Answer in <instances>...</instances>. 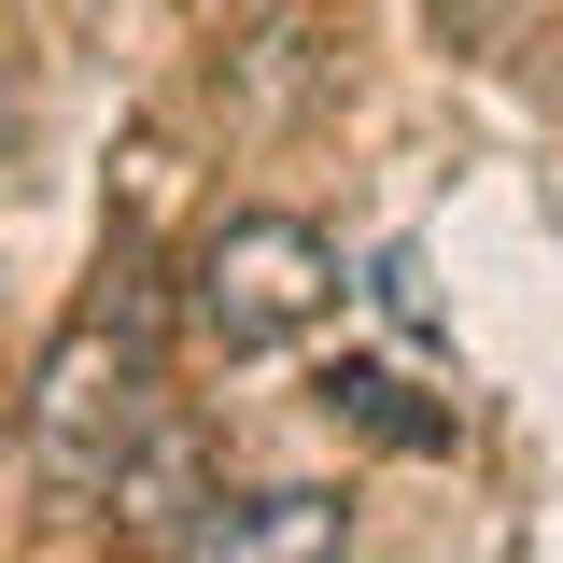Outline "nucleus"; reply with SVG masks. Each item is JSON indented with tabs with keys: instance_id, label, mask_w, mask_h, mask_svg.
<instances>
[{
	"instance_id": "nucleus-1",
	"label": "nucleus",
	"mask_w": 563,
	"mask_h": 563,
	"mask_svg": "<svg viewBox=\"0 0 563 563\" xmlns=\"http://www.w3.org/2000/svg\"><path fill=\"white\" fill-rule=\"evenodd\" d=\"M141 437H155V366H141V324L113 310H85L57 352H43V380H29V465L57 493H113Z\"/></svg>"
},
{
	"instance_id": "nucleus-2",
	"label": "nucleus",
	"mask_w": 563,
	"mask_h": 563,
	"mask_svg": "<svg viewBox=\"0 0 563 563\" xmlns=\"http://www.w3.org/2000/svg\"><path fill=\"white\" fill-rule=\"evenodd\" d=\"M324 296H339V254H324L296 211H225L198 240V268H184V310H198L211 352H282Z\"/></svg>"
},
{
	"instance_id": "nucleus-3",
	"label": "nucleus",
	"mask_w": 563,
	"mask_h": 563,
	"mask_svg": "<svg viewBox=\"0 0 563 563\" xmlns=\"http://www.w3.org/2000/svg\"><path fill=\"white\" fill-rule=\"evenodd\" d=\"M169 550H184V563H339V550H352V493H324V479L211 493Z\"/></svg>"
},
{
	"instance_id": "nucleus-4",
	"label": "nucleus",
	"mask_w": 563,
	"mask_h": 563,
	"mask_svg": "<svg viewBox=\"0 0 563 563\" xmlns=\"http://www.w3.org/2000/svg\"><path fill=\"white\" fill-rule=\"evenodd\" d=\"M113 507H128L141 536H184L211 507V479H198V437H141L128 465H113Z\"/></svg>"
},
{
	"instance_id": "nucleus-5",
	"label": "nucleus",
	"mask_w": 563,
	"mask_h": 563,
	"mask_svg": "<svg viewBox=\"0 0 563 563\" xmlns=\"http://www.w3.org/2000/svg\"><path fill=\"white\" fill-rule=\"evenodd\" d=\"M324 409H352L366 437H395V451H437V437H451V409H409L395 366H324Z\"/></svg>"
},
{
	"instance_id": "nucleus-6",
	"label": "nucleus",
	"mask_w": 563,
	"mask_h": 563,
	"mask_svg": "<svg viewBox=\"0 0 563 563\" xmlns=\"http://www.w3.org/2000/svg\"><path fill=\"white\" fill-rule=\"evenodd\" d=\"M366 296H380L395 324H422V268H409V254H380V268H366Z\"/></svg>"
},
{
	"instance_id": "nucleus-7",
	"label": "nucleus",
	"mask_w": 563,
	"mask_h": 563,
	"mask_svg": "<svg viewBox=\"0 0 563 563\" xmlns=\"http://www.w3.org/2000/svg\"><path fill=\"white\" fill-rule=\"evenodd\" d=\"M0 141H14V113H0Z\"/></svg>"
}]
</instances>
